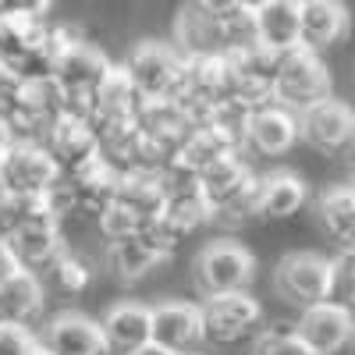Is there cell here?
Masks as SVG:
<instances>
[{"instance_id": "25", "label": "cell", "mask_w": 355, "mask_h": 355, "mask_svg": "<svg viewBox=\"0 0 355 355\" xmlns=\"http://www.w3.org/2000/svg\"><path fill=\"white\" fill-rule=\"evenodd\" d=\"M327 299L338 306L355 309V252L341 249L331 259V284H327Z\"/></svg>"}, {"instance_id": "11", "label": "cell", "mask_w": 355, "mask_h": 355, "mask_svg": "<svg viewBox=\"0 0 355 355\" xmlns=\"http://www.w3.org/2000/svg\"><path fill=\"white\" fill-rule=\"evenodd\" d=\"M299 142V114L281 107V103H259L245 117V135L242 150L263 153V157H281Z\"/></svg>"}, {"instance_id": "26", "label": "cell", "mask_w": 355, "mask_h": 355, "mask_svg": "<svg viewBox=\"0 0 355 355\" xmlns=\"http://www.w3.org/2000/svg\"><path fill=\"white\" fill-rule=\"evenodd\" d=\"M36 348H40V338L33 327L0 323V355H33Z\"/></svg>"}, {"instance_id": "19", "label": "cell", "mask_w": 355, "mask_h": 355, "mask_svg": "<svg viewBox=\"0 0 355 355\" xmlns=\"http://www.w3.org/2000/svg\"><path fill=\"white\" fill-rule=\"evenodd\" d=\"M167 256L146 239V234H128V239H114L107 242V270H114L117 281H142V277H150L157 266H164Z\"/></svg>"}, {"instance_id": "32", "label": "cell", "mask_w": 355, "mask_h": 355, "mask_svg": "<svg viewBox=\"0 0 355 355\" xmlns=\"http://www.w3.org/2000/svg\"><path fill=\"white\" fill-rule=\"evenodd\" d=\"M348 192H352V196H355V174H352V182H348Z\"/></svg>"}, {"instance_id": "24", "label": "cell", "mask_w": 355, "mask_h": 355, "mask_svg": "<svg viewBox=\"0 0 355 355\" xmlns=\"http://www.w3.org/2000/svg\"><path fill=\"white\" fill-rule=\"evenodd\" d=\"M252 355H316V352L295 334V323H274V327L259 331Z\"/></svg>"}, {"instance_id": "22", "label": "cell", "mask_w": 355, "mask_h": 355, "mask_svg": "<svg viewBox=\"0 0 355 355\" xmlns=\"http://www.w3.org/2000/svg\"><path fill=\"white\" fill-rule=\"evenodd\" d=\"M316 217L341 249L355 252V196L348 192V185H334L323 192L316 199Z\"/></svg>"}, {"instance_id": "6", "label": "cell", "mask_w": 355, "mask_h": 355, "mask_svg": "<svg viewBox=\"0 0 355 355\" xmlns=\"http://www.w3.org/2000/svg\"><path fill=\"white\" fill-rule=\"evenodd\" d=\"M57 178H61V167L40 139H11L8 150L0 153V185L11 192L40 196Z\"/></svg>"}, {"instance_id": "7", "label": "cell", "mask_w": 355, "mask_h": 355, "mask_svg": "<svg viewBox=\"0 0 355 355\" xmlns=\"http://www.w3.org/2000/svg\"><path fill=\"white\" fill-rule=\"evenodd\" d=\"M43 146L57 160L61 174H75V171H82L85 164H93L100 157L96 125L89 121V114H75V110H61L53 117L50 128L43 132Z\"/></svg>"}, {"instance_id": "23", "label": "cell", "mask_w": 355, "mask_h": 355, "mask_svg": "<svg viewBox=\"0 0 355 355\" xmlns=\"http://www.w3.org/2000/svg\"><path fill=\"white\" fill-rule=\"evenodd\" d=\"M43 274H50L57 288H64V291L78 295V291L89 288V281H93V263H89V256H82L78 249L64 245V252L57 256Z\"/></svg>"}, {"instance_id": "10", "label": "cell", "mask_w": 355, "mask_h": 355, "mask_svg": "<svg viewBox=\"0 0 355 355\" xmlns=\"http://www.w3.org/2000/svg\"><path fill=\"white\" fill-rule=\"evenodd\" d=\"M295 334H299L316 355H338L355 341V313L348 306H338L331 299L313 302L295 320Z\"/></svg>"}, {"instance_id": "5", "label": "cell", "mask_w": 355, "mask_h": 355, "mask_svg": "<svg viewBox=\"0 0 355 355\" xmlns=\"http://www.w3.org/2000/svg\"><path fill=\"white\" fill-rule=\"evenodd\" d=\"M199 309H202V341L206 345H239L263 323V309L249 295V288L210 295V299H202Z\"/></svg>"}, {"instance_id": "16", "label": "cell", "mask_w": 355, "mask_h": 355, "mask_svg": "<svg viewBox=\"0 0 355 355\" xmlns=\"http://www.w3.org/2000/svg\"><path fill=\"white\" fill-rule=\"evenodd\" d=\"M352 18L341 0H299V43L309 50L334 46L348 36Z\"/></svg>"}, {"instance_id": "8", "label": "cell", "mask_w": 355, "mask_h": 355, "mask_svg": "<svg viewBox=\"0 0 355 355\" xmlns=\"http://www.w3.org/2000/svg\"><path fill=\"white\" fill-rule=\"evenodd\" d=\"M331 284V259L316 252H288L274 270V291L288 306H313L327 299Z\"/></svg>"}, {"instance_id": "4", "label": "cell", "mask_w": 355, "mask_h": 355, "mask_svg": "<svg viewBox=\"0 0 355 355\" xmlns=\"http://www.w3.org/2000/svg\"><path fill=\"white\" fill-rule=\"evenodd\" d=\"M331 96V71L323 68L316 50L295 46L277 57V71L270 82V100L288 107V110H306L309 103Z\"/></svg>"}, {"instance_id": "13", "label": "cell", "mask_w": 355, "mask_h": 355, "mask_svg": "<svg viewBox=\"0 0 355 355\" xmlns=\"http://www.w3.org/2000/svg\"><path fill=\"white\" fill-rule=\"evenodd\" d=\"M36 338L53 355H110L107 341H103V331H100V320L85 316L78 309L50 316Z\"/></svg>"}, {"instance_id": "17", "label": "cell", "mask_w": 355, "mask_h": 355, "mask_svg": "<svg viewBox=\"0 0 355 355\" xmlns=\"http://www.w3.org/2000/svg\"><path fill=\"white\" fill-rule=\"evenodd\" d=\"M100 331H103V341H107L110 355H128L132 348L150 341V334H153L150 306H142V302H114L100 316Z\"/></svg>"}, {"instance_id": "20", "label": "cell", "mask_w": 355, "mask_h": 355, "mask_svg": "<svg viewBox=\"0 0 355 355\" xmlns=\"http://www.w3.org/2000/svg\"><path fill=\"white\" fill-rule=\"evenodd\" d=\"M306 182L291 171H274L256 182V217L284 220L306 206Z\"/></svg>"}, {"instance_id": "33", "label": "cell", "mask_w": 355, "mask_h": 355, "mask_svg": "<svg viewBox=\"0 0 355 355\" xmlns=\"http://www.w3.org/2000/svg\"><path fill=\"white\" fill-rule=\"evenodd\" d=\"M182 355H202V352H199V348H196V352H182Z\"/></svg>"}, {"instance_id": "18", "label": "cell", "mask_w": 355, "mask_h": 355, "mask_svg": "<svg viewBox=\"0 0 355 355\" xmlns=\"http://www.w3.org/2000/svg\"><path fill=\"white\" fill-rule=\"evenodd\" d=\"M256 43L270 53H288L299 43V0H266L252 11Z\"/></svg>"}, {"instance_id": "28", "label": "cell", "mask_w": 355, "mask_h": 355, "mask_svg": "<svg viewBox=\"0 0 355 355\" xmlns=\"http://www.w3.org/2000/svg\"><path fill=\"white\" fill-rule=\"evenodd\" d=\"M192 4H196L199 11H206V15H224V11H231V8H242L239 0H192Z\"/></svg>"}, {"instance_id": "14", "label": "cell", "mask_w": 355, "mask_h": 355, "mask_svg": "<svg viewBox=\"0 0 355 355\" xmlns=\"http://www.w3.org/2000/svg\"><path fill=\"white\" fill-rule=\"evenodd\" d=\"M150 323H153L150 341L171 348L174 355L196 352L202 345V309L196 302H185V299L157 302L150 306Z\"/></svg>"}, {"instance_id": "29", "label": "cell", "mask_w": 355, "mask_h": 355, "mask_svg": "<svg viewBox=\"0 0 355 355\" xmlns=\"http://www.w3.org/2000/svg\"><path fill=\"white\" fill-rule=\"evenodd\" d=\"M128 355H174V352H171V348H164V345H157V341H146V345L132 348Z\"/></svg>"}, {"instance_id": "2", "label": "cell", "mask_w": 355, "mask_h": 355, "mask_svg": "<svg viewBox=\"0 0 355 355\" xmlns=\"http://www.w3.org/2000/svg\"><path fill=\"white\" fill-rule=\"evenodd\" d=\"M256 277V256L234 239H217L202 245L192 259V284L202 299L224 291H245Z\"/></svg>"}, {"instance_id": "31", "label": "cell", "mask_w": 355, "mask_h": 355, "mask_svg": "<svg viewBox=\"0 0 355 355\" xmlns=\"http://www.w3.org/2000/svg\"><path fill=\"white\" fill-rule=\"evenodd\" d=\"M33 355H53V352H50V348H43V345H40V348H36V352H33Z\"/></svg>"}, {"instance_id": "27", "label": "cell", "mask_w": 355, "mask_h": 355, "mask_svg": "<svg viewBox=\"0 0 355 355\" xmlns=\"http://www.w3.org/2000/svg\"><path fill=\"white\" fill-rule=\"evenodd\" d=\"M15 270H18V259H15V252H11L8 239L0 234V284H4V281H8Z\"/></svg>"}, {"instance_id": "12", "label": "cell", "mask_w": 355, "mask_h": 355, "mask_svg": "<svg viewBox=\"0 0 355 355\" xmlns=\"http://www.w3.org/2000/svg\"><path fill=\"white\" fill-rule=\"evenodd\" d=\"M4 239H8V245H11L18 266H25V270H36V274H43L46 266L64 252V245H68L61 224L50 220V217H43V214L25 217L15 231L4 234Z\"/></svg>"}, {"instance_id": "30", "label": "cell", "mask_w": 355, "mask_h": 355, "mask_svg": "<svg viewBox=\"0 0 355 355\" xmlns=\"http://www.w3.org/2000/svg\"><path fill=\"white\" fill-rule=\"evenodd\" d=\"M239 4H242V8H249V11H256L259 4H266V0H239Z\"/></svg>"}, {"instance_id": "21", "label": "cell", "mask_w": 355, "mask_h": 355, "mask_svg": "<svg viewBox=\"0 0 355 355\" xmlns=\"http://www.w3.org/2000/svg\"><path fill=\"white\" fill-rule=\"evenodd\" d=\"M174 46L182 57H199V53H224L220 46V28L217 15H206L196 4H189L182 15L174 18Z\"/></svg>"}, {"instance_id": "9", "label": "cell", "mask_w": 355, "mask_h": 355, "mask_svg": "<svg viewBox=\"0 0 355 355\" xmlns=\"http://www.w3.org/2000/svg\"><path fill=\"white\" fill-rule=\"evenodd\" d=\"M299 139L320 153H345L355 142V110L341 100L323 96L299 110Z\"/></svg>"}, {"instance_id": "1", "label": "cell", "mask_w": 355, "mask_h": 355, "mask_svg": "<svg viewBox=\"0 0 355 355\" xmlns=\"http://www.w3.org/2000/svg\"><path fill=\"white\" fill-rule=\"evenodd\" d=\"M50 46H53V78L64 93V110L89 114L96 89L114 61H107V53L96 43H89L78 28H50Z\"/></svg>"}, {"instance_id": "34", "label": "cell", "mask_w": 355, "mask_h": 355, "mask_svg": "<svg viewBox=\"0 0 355 355\" xmlns=\"http://www.w3.org/2000/svg\"><path fill=\"white\" fill-rule=\"evenodd\" d=\"M352 150H355V142H352Z\"/></svg>"}, {"instance_id": "3", "label": "cell", "mask_w": 355, "mask_h": 355, "mask_svg": "<svg viewBox=\"0 0 355 355\" xmlns=\"http://www.w3.org/2000/svg\"><path fill=\"white\" fill-rule=\"evenodd\" d=\"M125 71L142 100H167V96H178V89H182L185 57L174 43L139 40L125 57Z\"/></svg>"}, {"instance_id": "15", "label": "cell", "mask_w": 355, "mask_h": 355, "mask_svg": "<svg viewBox=\"0 0 355 355\" xmlns=\"http://www.w3.org/2000/svg\"><path fill=\"white\" fill-rule=\"evenodd\" d=\"M46 309V288L43 274L36 270H18L0 284V323H15V327H33L43 320Z\"/></svg>"}]
</instances>
